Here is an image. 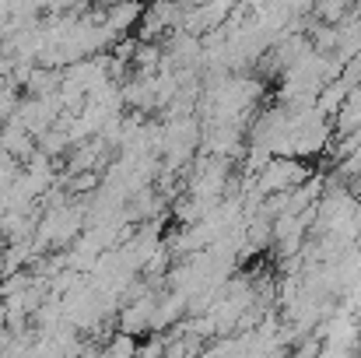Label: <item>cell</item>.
I'll return each instance as SVG.
<instances>
[{"instance_id":"obj_1","label":"cell","mask_w":361,"mask_h":358,"mask_svg":"<svg viewBox=\"0 0 361 358\" xmlns=\"http://www.w3.org/2000/svg\"><path fill=\"white\" fill-rule=\"evenodd\" d=\"M140 14H144V0H113V4L106 7V21H102V25L120 39V35H130V32L137 28Z\"/></svg>"},{"instance_id":"obj_2","label":"cell","mask_w":361,"mask_h":358,"mask_svg":"<svg viewBox=\"0 0 361 358\" xmlns=\"http://www.w3.org/2000/svg\"><path fill=\"white\" fill-rule=\"evenodd\" d=\"M102 352H106V355H133V352H137V341H133V334L116 330V338H113L109 345H102Z\"/></svg>"},{"instance_id":"obj_3","label":"cell","mask_w":361,"mask_h":358,"mask_svg":"<svg viewBox=\"0 0 361 358\" xmlns=\"http://www.w3.org/2000/svg\"><path fill=\"white\" fill-rule=\"evenodd\" d=\"M0 327H7V309H4V299H0Z\"/></svg>"},{"instance_id":"obj_4","label":"cell","mask_w":361,"mask_h":358,"mask_svg":"<svg viewBox=\"0 0 361 358\" xmlns=\"http://www.w3.org/2000/svg\"><path fill=\"white\" fill-rule=\"evenodd\" d=\"M0 249H4V236H0Z\"/></svg>"}]
</instances>
